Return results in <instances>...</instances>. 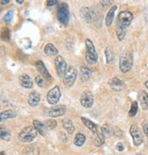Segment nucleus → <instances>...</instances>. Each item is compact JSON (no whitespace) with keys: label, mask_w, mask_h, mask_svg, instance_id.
<instances>
[{"label":"nucleus","mask_w":148,"mask_h":155,"mask_svg":"<svg viewBox=\"0 0 148 155\" xmlns=\"http://www.w3.org/2000/svg\"><path fill=\"white\" fill-rule=\"evenodd\" d=\"M55 66L58 73V75L60 77H64L66 71H67V64L66 61L60 55H58L55 60Z\"/></svg>","instance_id":"obj_8"},{"label":"nucleus","mask_w":148,"mask_h":155,"mask_svg":"<svg viewBox=\"0 0 148 155\" xmlns=\"http://www.w3.org/2000/svg\"><path fill=\"white\" fill-rule=\"evenodd\" d=\"M44 124H45L46 128L48 129V130H51L55 129V128L57 127V125H58L57 121H56V120H54V119H49V120H46V121L44 122Z\"/></svg>","instance_id":"obj_29"},{"label":"nucleus","mask_w":148,"mask_h":155,"mask_svg":"<svg viewBox=\"0 0 148 155\" xmlns=\"http://www.w3.org/2000/svg\"><path fill=\"white\" fill-rule=\"evenodd\" d=\"M38 131L34 127H26L18 134V140L22 142H30L37 137Z\"/></svg>","instance_id":"obj_3"},{"label":"nucleus","mask_w":148,"mask_h":155,"mask_svg":"<svg viewBox=\"0 0 148 155\" xmlns=\"http://www.w3.org/2000/svg\"><path fill=\"white\" fill-rule=\"evenodd\" d=\"M138 98L142 106V108L146 110L148 108V94L144 91H141L138 95Z\"/></svg>","instance_id":"obj_19"},{"label":"nucleus","mask_w":148,"mask_h":155,"mask_svg":"<svg viewBox=\"0 0 148 155\" xmlns=\"http://www.w3.org/2000/svg\"><path fill=\"white\" fill-rule=\"evenodd\" d=\"M44 51L47 55H56L58 54V50L56 49V47L52 44V43H48L45 46Z\"/></svg>","instance_id":"obj_25"},{"label":"nucleus","mask_w":148,"mask_h":155,"mask_svg":"<svg viewBox=\"0 0 148 155\" xmlns=\"http://www.w3.org/2000/svg\"><path fill=\"white\" fill-rule=\"evenodd\" d=\"M58 138H60V140H61V141H64V142L67 140L66 135H65V133H63V132H60V133H58Z\"/></svg>","instance_id":"obj_36"},{"label":"nucleus","mask_w":148,"mask_h":155,"mask_svg":"<svg viewBox=\"0 0 148 155\" xmlns=\"http://www.w3.org/2000/svg\"><path fill=\"white\" fill-rule=\"evenodd\" d=\"M17 117V113L14 110L8 109L6 111H3L1 114H0V117H1V121L3 122L4 120L8 119V118H13Z\"/></svg>","instance_id":"obj_24"},{"label":"nucleus","mask_w":148,"mask_h":155,"mask_svg":"<svg viewBox=\"0 0 148 155\" xmlns=\"http://www.w3.org/2000/svg\"><path fill=\"white\" fill-rule=\"evenodd\" d=\"M23 2H24L23 0H17V4H23Z\"/></svg>","instance_id":"obj_43"},{"label":"nucleus","mask_w":148,"mask_h":155,"mask_svg":"<svg viewBox=\"0 0 148 155\" xmlns=\"http://www.w3.org/2000/svg\"><path fill=\"white\" fill-rule=\"evenodd\" d=\"M63 128L68 131V133L71 134L74 132V126H73V124H72V121L71 119H65L63 121Z\"/></svg>","instance_id":"obj_26"},{"label":"nucleus","mask_w":148,"mask_h":155,"mask_svg":"<svg viewBox=\"0 0 148 155\" xmlns=\"http://www.w3.org/2000/svg\"><path fill=\"white\" fill-rule=\"evenodd\" d=\"M48 6H54V5H57L58 4V1H54V0H49V1L47 2Z\"/></svg>","instance_id":"obj_40"},{"label":"nucleus","mask_w":148,"mask_h":155,"mask_svg":"<svg viewBox=\"0 0 148 155\" xmlns=\"http://www.w3.org/2000/svg\"><path fill=\"white\" fill-rule=\"evenodd\" d=\"M36 67L39 71V73L41 74V77L43 79H46V80H49L51 78V75L49 74L46 66L44 65V64L42 63L41 61H38L37 63H36Z\"/></svg>","instance_id":"obj_12"},{"label":"nucleus","mask_w":148,"mask_h":155,"mask_svg":"<svg viewBox=\"0 0 148 155\" xmlns=\"http://www.w3.org/2000/svg\"><path fill=\"white\" fill-rule=\"evenodd\" d=\"M33 125H34V128L37 130V131L39 132L40 135H42V136H45L46 135V132H47L48 129L46 128L44 123H41L39 120H34L33 121Z\"/></svg>","instance_id":"obj_22"},{"label":"nucleus","mask_w":148,"mask_h":155,"mask_svg":"<svg viewBox=\"0 0 148 155\" xmlns=\"http://www.w3.org/2000/svg\"><path fill=\"white\" fill-rule=\"evenodd\" d=\"M9 2H10L9 0H5V1H4V0H1V1H0V4H1V5H5V4H8Z\"/></svg>","instance_id":"obj_42"},{"label":"nucleus","mask_w":148,"mask_h":155,"mask_svg":"<svg viewBox=\"0 0 148 155\" xmlns=\"http://www.w3.org/2000/svg\"><path fill=\"white\" fill-rule=\"evenodd\" d=\"M61 97V93L58 86H54L50 89L47 95V101L50 105H56Z\"/></svg>","instance_id":"obj_7"},{"label":"nucleus","mask_w":148,"mask_h":155,"mask_svg":"<svg viewBox=\"0 0 148 155\" xmlns=\"http://www.w3.org/2000/svg\"><path fill=\"white\" fill-rule=\"evenodd\" d=\"M0 155H7L4 151H1V153H0Z\"/></svg>","instance_id":"obj_45"},{"label":"nucleus","mask_w":148,"mask_h":155,"mask_svg":"<svg viewBox=\"0 0 148 155\" xmlns=\"http://www.w3.org/2000/svg\"><path fill=\"white\" fill-rule=\"evenodd\" d=\"M12 18H13V11L12 10H9L4 16V21L7 22V23H10L12 21Z\"/></svg>","instance_id":"obj_32"},{"label":"nucleus","mask_w":148,"mask_h":155,"mask_svg":"<svg viewBox=\"0 0 148 155\" xmlns=\"http://www.w3.org/2000/svg\"><path fill=\"white\" fill-rule=\"evenodd\" d=\"M86 140V137L82 134V133H77L75 138H74V144L76 146H82L83 143Z\"/></svg>","instance_id":"obj_27"},{"label":"nucleus","mask_w":148,"mask_h":155,"mask_svg":"<svg viewBox=\"0 0 148 155\" xmlns=\"http://www.w3.org/2000/svg\"><path fill=\"white\" fill-rule=\"evenodd\" d=\"M117 9V6H112L111 8V9L108 11L107 15H106V18H105V24L107 25V27L111 26L112 21H113V18H114V13Z\"/></svg>","instance_id":"obj_21"},{"label":"nucleus","mask_w":148,"mask_h":155,"mask_svg":"<svg viewBox=\"0 0 148 155\" xmlns=\"http://www.w3.org/2000/svg\"><path fill=\"white\" fill-rule=\"evenodd\" d=\"M24 155H39V150L37 146H28L23 150Z\"/></svg>","instance_id":"obj_23"},{"label":"nucleus","mask_w":148,"mask_h":155,"mask_svg":"<svg viewBox=\"0 0 148 155\" xmlns=\"http://www.w3.org/2000/svg\"><path fill=\"white\" fill-rule=\"evenodd\" d=\"M3 39L5 41H8L10 40V31H9V29H8V28L5 29V31L3 33Z\"/></svg>","instance_id":"obj_35"},{"label":"nucleus","mask_w":148,"mask_h":155,"mask_svg":"<svg viewBox=\"0 0 148 155\" xmlns=\"http://www.w3.org/2000/svg\"><path fill=\"white\" fill-rule=\"evenodd\" d=\"M35 81H36V83H37V84H38L39 86H40V87H43V86H44V79H43L41 76H39V75L36 76Z\"/></svg>","instance_id":"obj_34"},{"label":"nucleus","mask_w":148,"mask_h":155,"mask_svg":"<svg viewBox=\"0 0 148 155\" xmlns=\"http://www.w3.org/2000/svg\"><path fill=\"white\" fill-rule=\"evenodd\" d=\"M93 142L96 146L100 147L102 146L103 143H104V135L102 133V129H100L99 130L95 131V132H93Z\"/></svg>","instance_id":"obj_15"},{"label":"nucleus","mask_w":148,"mask_h":155,"mask_svg":"<svg viewBox=\"0 0 148 155\" xmlns=\"http://www.w3.org/2000/svg\"><path fill=\"white\" fill-rule=\"evenodd\" d=\"M144 85H145V87H146V88L148 89V80H147V81H146V82L144 83Z\"/></svg>","instance_id":"obj_44"},{"label":"nucleus","mask_w":148,"mask_h":155,"mask_svg":"<svg viewBox=\"0 0 148 155\" xmlns=\"http://www.w3.org/2000/svg\"><path fill=\"white\" fill-rule=\"evenodd\" d=\"M143 132L145 133V135L148 137V123L143 124Z\"/></svg>","instance_id":"obj_37"},{"label":"nucleus","mask_w":148,"mask_h":155,"mask_svg":"<svg viewBox=\"0 0 148 155\" xmlns=\"http://www.w3.org/2000/svg\"><path fill=\"white\" fill-rule=\"evenodd\" d=\"M18 80H19V84L23 87H25V88H32V86H33V81H32V79L30 77H29V75H27V74H22V75L19 76Z\"/></svg>","instance_id":"obj_14"},{"label":"nucleus","mask_w":148,"mask_h":155,"mask_svg":"<svg viewBox=\"0 0 148 155\" xmlns=\"http://www.w3.org/2000/svg\"><path fill=\"white\" fill-rule=\"evenodd\" d=\"M105 56H106V61H107V63H108V64L112 63V61L113 57H112V51H111V50H110L109 48H106V49H105Z\"/></svg>","instance_id":"obj_31"},{"label":"nucleus","mask_w":148,"mask_h":155,"mask_svg":"<svg viewBox=\"0 0 148 155\" xmlns=\"http://www.w3.org/2000/svg\"><path fill=\"white\" fill-rule=\"evenodd\" d=\"M10 137V133L8 131L7 129H4L3 127L1 128V139L2 140H8Z\"/></svg>","instance_id":"obj_33"},{"label":"nucleus","mask_w":148,"mask_h":155,"mask_svg":"<svg viewBox=\"0 0 148 155\" xmlns=\"http://www.w3.org/2000/svg\"><path fill=\"white\" fill-rule=\"evenodd\" d=\"M134 16L130 11H122L118 15L117 19V27H120L123 28H127L130 26L131 22L133 21Z\"/></svg>","instance_id":"obj_5"},{"label":"nucleus","mask_w":148,"mask_h":155,"mask_svg":"<svg viewBox=\"0 0 148 155\" xmlns=\"http://www.w3.org/2000/svg\"><path fill=\"white\" fill-rule=\"evenodd\" d=\"M132 66H133L132 54L128 51L123 52L120 56V64H119L120 70L122 71V73L125 74L131 70Z\"/></svg>","instance_id":"obj_4"},{"label":"nucleus","mask_w":148,"mask_h":155,"mask_svg":"<svg viewBox=\"0 0 148 155\" xmlns=\"http://www.w3.org/2000/svg\"><path fill=\"white\" fill-rule=\"evenodd\" d=\"M57 18L62 25L67 26L70 20V9L67 3L62 2L57 6Z\"/></svg>","instance_id":"obj_1"},{"label":"nucleus","mask_w":148,"mask_h":155,"mask_svg":"<svg viewBox=\"0 0 148 155\" xmlns=\"http://www.w3.org/2000/svg\"><path fill=\"white\" fill-rule=\"evenodd\" d=\"M80 118H81V121L83 122L84 125H85L89 130H90L92 132H95V131H97V130H99L101 129L99 126H97L96 124L93 123L92 120L88 119V118H86V117H81Z\"/></svg>","instance_id":"obj_17"},{"label":"nucleus","mask_w":148,"mask_h":155,"mask_svg":"<svg viewBox=\"0 0 148 155\" xmlns=\"http://www.w3.org/2000/svg\"><path fill=\"white\" fill-rule=\"evenodd\" d=\"M130 133L133 137L134 143L135 146H139L143 142V135L139 130V128L136 125H132L130 128Z\"/></svg>","instance_id":"obj_11"},{"label":"nucleus","mask_w":148,"mask_h":155,"mask_svg":"<svg viewBox=\"0 0 148 155\" xmlns=\"http://www.w3.org/2000/svg\"><path fill=\"white\" fill-rule=\"evenodd\" d=\"M85 47H86V61L88 64H94L97 63L98 54L95 50V47L93 41L90 39L85 40Z\"/></svg>","instance_id":"obj_2"},{"label":"nucleus","mask_w":148,"mask_h":155,"mask_svg":"<svg viewBox=\"0 0 148 155\" xmlns=\"http://www.w3.org/2000/svg\"><path fill=\"white\" fill-rule=\"evenodd\" d=\"M28 104L31 107H36L39 105V101H40V95L37 91H33L32 93H30L28 96Z\"/></svg>","instance_id":"obj_16"},{"label":"nucleus","mask_w":148,"mask_h":155,"mask_svg":"<svg viewBox=\"0 0 148 155\" xmlns=\"http://www.w3.org/2000/svg\"><path fill=\"white\" fill-rule=\"evenodd\" d=\"M144 19L148 23V8H146V11L144 12Z\"/></svg>","instance_id":"obj_41"},{"label":"nucleus","mask_w":148,"mask_h":155,"mask_svg":"<svg viewBox=\"0 0 148 155\" xmlns=\"http://www.w3.org/2000/svg\"><path fill=\"white\" fill-rule=\"evenodd\" d=\"M137 111H138V103H137V101H134L132 103L131 109L129 110V113L128 114H129V116L131 117H134L136 115Z\"/></svg>","instance_id":"obj_30"},{"label":"nucleus","mask_w":148,"mask_h":155,"mask_svg":"<svg viewBox=\"0 0 148 155\" xmlns=\"http://www.w3.org/2000/svg\"><path fill=\"white\" fill-rule=\"evenodd\" d=\"M93 74V71L90 69V68H88L86 66H81L80 68V78L82 81H87L91 78Z\"/></svg>","instance_id":"obj_18"},{"label":"nucleus","mask_w":148,"mask_h":155,"mask_svg":"<svg viewBox=\"0 0 148 155\" xmlns=\"http://www.w3.org/2000/svg\"><path fill=\"white\" fill-rule=\"evenodd\" d=\"M116 149L119 150V151H123L124 150V147L123 143L119 142V143H117V145H116Z\"/></svg>","instance_id":"obj_38"},{"label":"nucleus","mask_w":148,"mask_h":155,"mask_svg":"<svg viewBox=\"0 0 148 155\" xmlns=\"http://www.w3.org/2000/svg\"><path fill=\"white\" fill-rule=\"evenodd\" d=\"M100 4H101V5H102L104 8H108V7L110 6L111 1H101V2H100Z\"/></svg>","instance_id":"obj_39"},{"label":"nucleus","mask_w":148,"mask_h":155,"mask_svg":"<svg viewBox=\"0 0 148 155\" xmlns=\"http://www.w3.org/2000/svg\"><path fill=\"white\" fill-rule=\"evenodd\" d=\"M80 16L87 22H91L92 19L93 18V14L92 13L91 9L88 8H82L80 9Z\"/></svg>","instance_id":"obj_20"},{"label":"nucleus","mask_w":148,"mask_h":155,"mask_svg":"<svg viewBox=\"0 0 148 155\" xmlns=\"http://www.w3.org/2000/svg\"><path fill=\"white\" fill-rule=\"evenodd\" d=\"M65 112H66V107L63 105H58V106H56V107H53L51 108L45 110V114L47 116H49L52 117H61V116L64 115Z\"/></svg>","instance_id":"obj_9"},{"label":"nucleus","mask_w":148,"mask_h":155,"mask_svg":"<svg viewBox=\"0 0 148 155\" xmlns=\"http://www.w3.org/2000/svg\"><path fill=\"white\" fill-rule=\"evenodd\" d=\"M80 104L82 107H86V108H90L93 107L94 99H93V96L90 91H85L81 94L80 97Z\"/></svg>","instance_id":"obj_10"},{"label":"nucleus","mask_w":148,"mask_h":155,"mask_svg":"<svg viewBox=\"0 0 148 155\" xmlns=\"http://www.w3.org/2000/svg\"><path fill=\"white\" fill-rule=\"evenodd\" d=\"M109 84L112 87V89H113L114 91H121L124 88V83L117 77L112 78L109 81Z\"/></svg>","instance_id":"obj_13"},{"label":"nucleus","mask_w":148,"mask_h":155,"mask_svg":"<svg viewBox=\"0 0 148 155\" xmlns=\"http://www.w3.org/2000/svg\"><path fill=\"white\" fill-rule=\"evenodd\" d=\"M125 34H126V29L125 28H120V27H116V35H117V38L119 41H123L125 37Z\"/></svg>","instance_id":"obj_28"},{"label":"nucleus","mask_w":148,"mask_h":155,"mask_svg":"<svg viewBox=\"0 0 148 155\" xmlns=\"http://www.w3.org/2000/svg\"><path fill=\"white\" fill-rule=\"evenodd\" d=\"M76 78H77V71H76V69L73 66H70L67 69L66 74H65V75L63 77V84H65V86L70 87L74 84Z\"/></svg>","instance_id":"obj_6"}]
</instances>
